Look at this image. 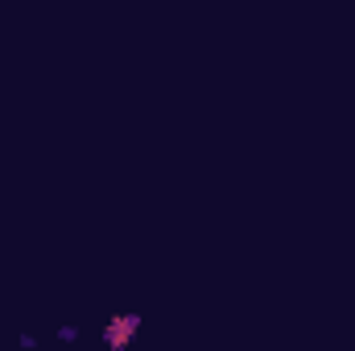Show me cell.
<instances>
[{"label":"cell","mask_w":355,"mask_h":351,"mask_svg":"<svg viewBox=\"0 0 355 351\" xmlns=\"http://www.w3.org/2000/svg\"><path fill=\"white\" fill-rule=\"evenodd\" d=\"M137 331H141V314H120V318H112V323L99 331V339H103L107 348L120 351V348H128V343H132V335H137Z\"/></svg>","instance_id":"6da1fadb"},{"label":"cell","mask_w":355,"mask_h":351,"mask_svg":"<svg viewBox=\"0 0 355 351\" xmlns=\"http://www.w3.org/2000/svg\"><path fill=\"white\" fill-rule=\"evenodd\" d=\"M58 339H62V343H75V339H79V331H75V327H62V331H58Z\"/></svg>","instance_id":"7a4b0ae2"}]
</instances>
